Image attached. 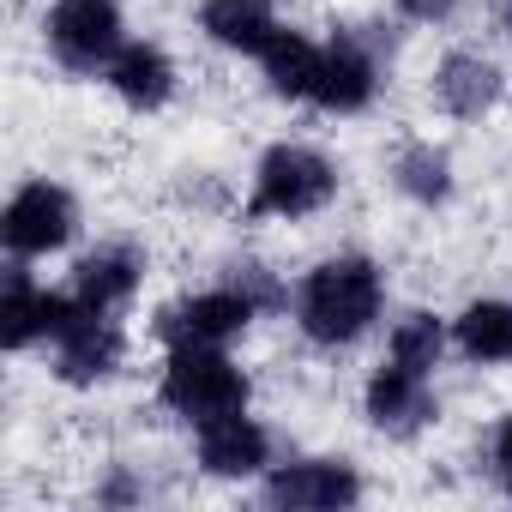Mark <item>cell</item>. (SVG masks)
<instances>
[{"label": "cell", "mask_w": 512, "mask_h": 512, "mask_svg": "<svg viewBox=\"0 0 512 512\" xmlns=\"http://www.w3.org/2000/svg\"><path fill=\"white\" fill-rule=\"evenodd\" d=\"M73 229H79V205L55 181H25L7 199V211H0V235H7V247L19 253V260H43V253L67 247Z\"/></svg>", "instance_id": "obj_5"}, {"label": "cell", "mask_w": 512, "mask_h": 512, "mask_svg": "<svg viewBox=\"0 0 512 512\" xmlns=\"http://www.w3.org/2000/svg\"><path fill=\"white\" fill-rule=\"evenodd\" d=\"M139 272H145V260H139L133 247H97L91 260H79V284H73V296H85L91 308L115 314V308L139 290Z\"/></svg>", "instance_id": "obj_16"}, {"label": "cell", "mask_w": 512, "mask_h": 512, "mask_svg": "<svg viewBox=\"0 0 512 512\" xmlns=\"http://www.w3.org/2000/svg\"><path fill=\"white\" fill-rule=\"evenodd\" d=\"M253 308H260V302H253L241 284L235 290H205V296L169 308L157 332L169 338V350L175 344H229V338H241L253 326Z\"/></svg>", "instance_id": "obj_8"}, {"label": "cell", "mask_w": 512, "mask_h": 512, "mask_svg": "<svg viewBox=\"0 0 512 512\" xmlns=\"http://www.w3.org/2000/svg\"><path fill=\"white\" fill-rule=\"evenodd\" d=\"M55 314H61V296L37 290L19 266L7 272V302H0V338H7V350H31L37 338L55 332Z\"/></svg>", "instance_id": "obj_15"}, {"label": "cell", "mask_w": 512, "mask_h": 512, "mask_svg": "<svg viewBox=\"0 0 512 512\" xmlns=\"http://www.w3.org/2000/svg\"><path fill=\"white\" fill-rule=\"evenodd\" d=\"M434 103H440L446 115H458V121H476L482 109H494V103H500V73H494V61H482V55H446L440 73H434Z\"/></svg>", "instance_id": "obj_14"}, {"label": "cell", "mask_w": 512, "mask_h": 512, "mask_svg": "<svg viewBox=\"0 0 512 512\" xmlns=\"http://www.w3.org/2000/svg\"><path fill=\"white\" fill-rule=\"evenodd\" d=\"M199 25L211 43L235 49V55H266L278 43V13L266 7V0H205L199 7Z\"/></svg>", "instance_id": "obj_12"}, {"label": "cell", "mask_w": 512, "mask_h": 512, "mask_svg": "<svg viewBox=\"0 0 512 512\" xmlns=\"http://www.w3.org/2000/svg\"><path fill=\"white\" fill-rule=\"evenodd\" d=\"M43 31H49V49L73 73H97L121 55V7L115 0H55Z\"/></svg>", "instance_id": "obj_6"}, {"label": "cell", "mask_w": 512, "mask_h": 512, "mask_svg": "<svg viewBox=\"0 0 512 512\" xmlns=\"http://www.w3.org/2000/svg\"><path fill=\"white\" fill-rule=\"evenodd\" d=\"M266 452H272V440L247 410L199 422V464L211 476H253V470H266Z\"/></svg>", "instance_id": "obj_10"}, {"label": "cell", "mask_w": 512, "mask_h": 512, "mask_svg": "<svg viewBox=\"0 0 512 512\" xmlns=\"http://www.w3.org/2000/svg\"><path fill=\"white\" fill-rule=\"evenodd\" d=\"M398 187H404L410 199H422V205H440V199L452 193V169H446V157H440L434 145H410V151L398 157Z\"/></svg>", "instance_id": "obj_20"}, {"label": "cell", "mask_w": 512, "mask_h": 512, "mask_svg": "<svg viewBox=\"0 0 512 512\" xmlns=\"http://www.w3.org/2000/svg\"><path fill=\"white\" fill-rule=\"evenodd\" d=\"M163 404L193 428L229 410H247V374L223 356V344H175L163 362Z\"/></svg>", "instance_id": "obj_2"}, {"label": "cell", "mask_w": 512, "mask_h": 512, "mask_svg": "<svg viewBox=\"0 0 512 512\" xmlns=\"http://www.w3.org/2000/svg\"><path fill=\"white\" fill-rule=\"evenodd\" d=\"M368 97H374V55L356 37H338L320 55V73H314L308 103H320L332 115H356V109H368Z\"/></svg>", "instance_id": "obj_11"}, {"label": "cell", "mask_w": 512, "mask_h": 512, "mask_svg": "<svg viewBox=\"0 0 512 512\" xmlns=\"http://www.w3.org/2000/svg\"><path fill=\"white\" fill-rule=\"evenodd\" d=\"M494 464L512 476V416H506V422H500V434H494Z\"/></svg>", "instance_id": "obj_22"}, {"label": "cell", "mask_w": 512, "mask_h": 512, "mask_svg": "<svg viewBox=\"0 0 512 512\" xmlns=\"http://www.w3.org/2000/svg\"><path fill=\"white\" fill-rule=\"evenodd\" d=\"M452 338L470 362H512V302H470Z\"/></svg>", "instance_id": "obj_17"}, {"label": "cell", "mask_w": 512, "mask_h": 512, "mask_svg": "<svg viewBox=\"0 0 512 512\" xmlns=\"http://www.w3.org/2000/svg\"><path fill=\"white\" fill-rule=\"evenodd\" d=\"M266 500L290 506V512H338L362 500V476L344 458H302L266 476Z\"/></svg>", "instance_id": "obj_7"}, {"label": "cell", "mask_w": 512, "mask_h": 512, "mask_svg": "<svg viewBox=\"0 0 512 512\" xmlns=\"http://www.w3.org/2000/svg\"><path fill=\"white\" fill-rule=\"evenodd\" d=\"M338 193V169L314 145H272L253 175V217H308Z\"/></svg>", "instance_id": "obj_3"}, {"label": "cell", "mask_w": 512, "mask_h": 512, "mask_svg": "<svg viewBox=\"0 0 512 512\" xmlns=\"http://www.w3.org/2000/svg\"><path fill=\"white\" fill-rule=\"evenodd\" d=\"M49 344H55L61 380H73V386H97V380H109L121 368V332L85 296H61V314H55Z\"/></svg>", "instance_id": "obj_4"}, {"label": "cell", "mask_w": 512, "mask_h": 512, "mask_svg": "<svg viewBox=\"0 0 512 512\" xmlns=\"http://www.w3.org/2000/svg\"><path fill=\"white\" fill-rule=\"evenodd\" d=\"M428 416H434L428 374H416V368L386 356V368H374V380H368V422L380 434H416Z\"/></svg>", "instance_id": "obj_9"}, {"label": "cell", "mask_w": 512, "mask_h": 512, "mask_svg": "<svg viewBox=\"0 0 512 512\" xmlns=\"http://www.w3.org/2000/svg\"><path fill=\"white\" fill-rule=\"evenodd\" d=\"M103 79H109V91H115L127 109H163L169 91H175V67H169V55L151 49V43H121V55L103 67Z\"/></svg>", "instance_id": "obj_13"}, {"label": "cell", "mask_w": 512, "mask_h": 512, "mask_svg": "<svg viewBox=\"0 0 512 512\" xmlns=\"http://www.w3.org/2000/svg\"><path fill=\"white\" fill-rule=\"evenodd\" d=\"M380 272L362 253H344V260H326L308 272L302 296H296V320L314 344H356L374 320H380Z\"/></svg>", "instance_id": "obj_1"}, {"label": "cell", "mask_w": 512, "mask_h": 512, "mask_svg": "<svg viewBox=\"0 0 512 512\" xmlns=\"http://www.w3.org/2000/svg\"><path fill=\"white\" fill-rule=\"evenodd\" d=\"M320 55H326V49H314L308 37L278 31V43L260 55V67H266V79H272L278 97H308V91H314V73H320Z\"/></svg>", "instance_id": "obj_18"}, {"label": "cell", "mask_w": 512, "mask_h": 512, "mask_svg": "<svg viewBox=\"0 0 512 512\" xmlns=\"http://www.w3.org/2000/svg\"><path fill=\"white\" fill-rule=\"evenodd\" d=\"M398 13L416 19V25H440V19L458 13V0H398Z\"/></svg>", "instance_id": "obj_21"}, {"label": "cell", "mask_w": 512, "mask_h": 512, "mask_svg": "<svg viewBox=\"0 0 512 512\" xmlns=\"http://www.w3.org/2000/svg\"><path fill=\"white\" fill-rule=\"evenodd\" d=\"M440 350H446V326L434 314H404L392 326V344H386V356L404 362V368H416V374H428L440 362Z\"/></svg>", "instance_id": "obj_19"}, {"label": "cell", "mask_w": 512, "mask_h": 512, "mask_svg": "<svg viewBox=\"0 0 512 512\" xmlns=\"http://www.w3.org/2000/svg\"><path fill=\"white\" fill-rule=\"evenodd\" d=\"M506 31H512V7H506Z\"/></svg>", "instance_id": "obj_23"}]
</instances>
